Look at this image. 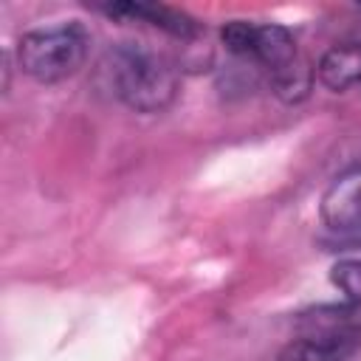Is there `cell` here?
<instances>
[{
    "instance_id": "obj_1",
    "label": "cell",
    "mask_w": 361,
    "mask_h": 361,
    "mask_svg": "<svg viewBox=\"0 0 361 361\" xmlns=\"http://www.w3.org/2000/svg\"><path fill=\"white\" fill-rule=\"evenodd\" d=\"M107 79L110 90L135 113H161L166 110L180 85L175 62L147 45H118L107 54Z\"/></svg>"
},
{
    "instance_id": "obj_2",
    "label": "cell",
    "mask_w": 361,
    "mask_h": 361,
    "mask_svg": "<svg viewBox=\"0 0 361 361\" xmlns=\"http://www.w3.org/2000/svg\"><path fill=\"white\" fill-rule=\"evenodd\" d=\"M90 37L79 23H59L48 28H34L17 42V65L25 76L42 85L62 82L73 76L87 56Z\"/></svg>"
},
{
    "instance_id": "obj_3",
    "label": "cell",
    "mask_w": 361,
    "mask_h": 361,
    "mask_svg": "<svg viewBox=\"0 0 361 361\" xmlns=\"http://www.w3.org/2000/svg\"><path fill=\"white\" fill-rule=\"evenodd\" d=\"M319 217L324 240L338 248L361 245V166L341 172L322 195Z\"/></svg>"
},
{
    "instance_id": "obj_4",
    "label": "cell",
    "mask_w": 361,
    "mask_h": 361,
    "mask_svg": "<svg viewBox=\"0 0 361 361\" xmlns=\"http://www.w3.org/2000/svg\"><path fill=\"white\" fill-rule=\"evenodd\" d=\"M296 333L361 347V305H319L296 319Z\"/></svg>"
},
{
    "instance_id": "obj_5",
    "label": "cell",
    "mask_w": 361,
    "mask_h": 361,
    "mask_svg": "<svg viewBox=\"0 0 361 361\" xmlns=\"http://www.w3.org/2000/svg\"><path fill=\"white\" fill-rule=\"evenodd\" d=\"M96 8L107 17L155 25V28H161L164 34H169L180 42H192L200 34V25L189 14H183L178 8H169V6H158V3H107V6H96Z\"/></svg>"
},
{
    "instance_id": "obj_6",
    "label": "cell",
    "mask_w": 361,
    "mask_h": 361,
    "mask_svg": "<svg viewBox=\"0 0 361 361\" xmlns=\"http://www.w3.org/2000/svg\"><path fill=\"white\" fill-rule=\"evenodd\" d=\"M316 79L333 93L361 85V42H341L327 48L316 65Z\"/></svg>"
},
{
    "instance_id": "obj_7",
    "label": "cell",
    "mask_w": 361,
    "mask_h": 361,
    "mask_svg": "<svg viewBox=\"0 0 361 361\" xmlns=\"http://www.w3.org/2000/svg\"><path fill=\"white\" fill-rule=\"evenodd\" d=\"M296 42L290 37L288 28L276 25V23H265V25H257V39H254V51H251V59L257 65L265 68V73H271L274 68L290 62L296 56Z\"/></svg>"
},
{
    "instance_id": "obj_8",
    "label": "cell",
    "mask_w": 361,
    "mask_h": 361,
    "mask_svg": "<svg viewBox=\"0 0 361 361\" xmlns=\"http://www.w3.org/2000/svg\"><path fill=\"white\" fill-rule=\"evenodd\" d=\"M313 76H316V71L310 68V62L302 54H296L290 62H285L268 73V85H271L274 96H279L288 104H296V102L307 99V93L313 87Z\"/></svg>"
},
{
    "instance_id": "obj_9",
    "label": "cell",
    "mask_w": 361,
    "mask_h": 361,
    "mask_svg": "<svg viewBox=\"0 0 361 361\" xmlns=\"http://www.w3.org/2000/svg\"><path fill=\"white\" fill-rule=\"evenodd\" d=\"M358 347L344 344V341H330V338H310V336H296L288 341L276 361H347Z\"/></svg>"
},
{
    "instance_id": "obj_10",
    "label": "cell",
    "mask_w": 361,
    "mask_h": 361,
    "mask_svg": "<svg viewBox=\"0 0 361 361\" xmlns=\"http://www.w3.org/2000/svg\"><path fill=\"white\" fill-rule=\"evenodd\" d=\"M220 39H223V45L234 56H248L251 59L254 39H257V25L254 23H245V20H231V23H226L220 28Z\"/></svg>"
},
{
    "instance_id": "obj_11",
    "label": "cell",
    "mask_w": 361,
    "mask_h": 361,
    "mask_svg": "<svg viewBox=\"0 0 361 361\" xmlns=\"http://www.w3.org/2000/svg\"><path fill=\"white\" fill-rule=\"evenodd\" d=\"M330 282L353 302L361 305V259H341L330 271Z\"/></svg>"
}]
</instances>
